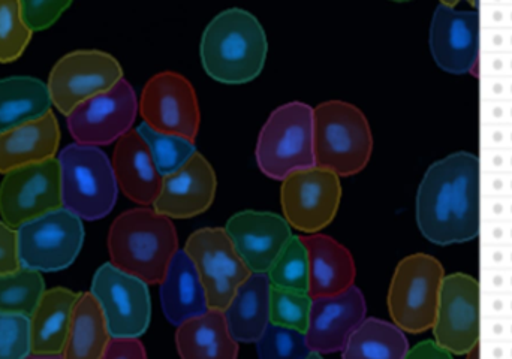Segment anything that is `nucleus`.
Masks as SVG:
<instances>
[{"mask_svg": "<svg viewBox=\"0 0 512 359\" xmlns=\"http://www.w3.org/2000/svg\"><path fill=\"white\" fill-rule=\"evenodd\" d=\"M417 225L438 246L475 240L481 231V164L457 152L430 165L417 192Z\"/></svg>", "mask_w": 512, "mask_h": 359, "instance_id": "obj_1", "label": "nucleus"}, {"mask_svg": "<svg viewBox=\"0 0 512 359\" xmlns=\"http://www.w3.org/2000/svg\"><path fill=\"white\" fill-rule=\"evenodd\" d=\"M268 41L252 12L230 8L219 12L204 29L200 56L204 71L216 83L243 86L264 71Z\"/></svg>", "mask_w": 512, "mask_h": 359, "instance_id": "obj_2", "label": "nucleus"}, {"mask_svg": "<svg viewBox=\"0 0 512 359\" xmlns=\"http://www.w3.org/2000/svg\"><path fill=\"white\" fill-rule=\"evenodd\" d=\"M108 255L114 267L159 285L179 252V235L170 217L153 207L125 211L111 223Z\"/></svg>", "mask_w": 512, "mask_h": 359, "instance_id": "obj_3", "label": "nucleus"}, {"mask_svg": "<svg viewBox=\"0 0 512 359\" xmlns=\"http://www.w3.org/2000/svg\"><path fill=\"white\" fill-rule=\"evenodd\" d=\"M316 167L342 177L357 176L372 158L373 135L360 108L327 101L313 108Z\"/></svg>", "mask_w": 512, "mask_h": 359, "instance_id": "obj_4", "label": "nucleus"}, {"mask_svg": "<svg viewBox=\"0 0 512 359\" xmlns=\"http://www.w3.org/2000/svg\"><path fill=\"white\" fill-rule=\"evenodd\" d=\"M255 161L261 173L274 181L316 167L313 107L298 101L277 107L259 131Z\"/></svg>", "mask_w": 512, "mask_h": 359, "instance_id": "obj_5", "label": "nucleus"}, {"mask_svg": "<svg viewBox=\"0 0 512 359\" xmlns=\"http://www.w3.org/2000/svg\"><path fill=\"white\" fill-rule=\"evenodd\" d=\"M63 207L80 219H104L116 207L119 186L110 158L99 147L69 144L57 156Z\"/></svg>", "mask_w": 512, "mask_h": 359, "instance_id": "obj_6", "label": "nucleus"}, {"mask_svg": "<svg viewBox=\"0 0 512 359\" xmlns=\"http://www.w3.org/2000/svg\"><path fill=\"white\" fill-rule=\"evenodd\" d=\"M445 271L426 253L406 256L397 264L388 289V312L406 333L421 334L435 325Z\"/></svg>", "mask_w": 512, "mask_h": 359, "instance_id": "obj_7", "label": "nucleus"}, {"mask_svg": "<svg viewBox=\"0 0 512 359\" xmlns=\"http://www.w3.org/2000/svg\"><path fill=\"white\" fill-rule=\"evenodd\" d=\"M83 219L62 207L17 228L21 265L56 273L74 264L84 244Z\"/></svg>", "mask_w": 512, "mask_h": 359, "instance_id": "obj_8", "label": "nucleus"}, {"mask_svg": "<svg viewBox=\"0 0 512 359\" xmlns=\"http://www.w3.org/2000/svg\"><path fill=\"white\" fill-rule=\"evenodd\" d=\"M185 252L197 267L210 309H227L252 271L237 252L225 228H203L186 241Z\"/></svg>", "mask_w": 512, "mask_h": 359, "instance_id": "obj_9", "label": "nucleus"}, {"mask_svg": "<svg viewBox=\"0 0 512 359\" xmlns=\"http://www.w3.org/2000/svg\"><path fill=\"white\" fill-rule=\"evenodd\" d=\"M90 292L104 312L111 337H141L152 321L149 285L105 262L96 270Z\"/></svg>", "mask_w": 512, "mask_h": 359, "instance_id": "obj_10", "label": "nucleus"}, {"mask_svg": "<svg viewBox=\"0 0 512 359\" xmlns=\"http://www.w3.org/2000/svg\"><path fill=\"white\" fill-rule=\"evenodd\" d=\"M119 60L105 51L77 50L57 60L47 87L54 107L68 116L81 102L107 92L123 80Z\"/></svg>", "mask_w": 512, "mask_h": 359, "instance_id": "obj_11", "label": "nucleus"}, {"mask_svg": "<svg viewBox=\"0 0 512 359\" xmlns=\"http://www.w3.org/2000/svg\"><path fill=\"white\" fill-rule=\"evenodd\" d=\"M138 113L137 93L123 78L107 92L81 102L66 116V126L81 146H110L132 131Z\"/></svg>", "mask_w": 512, "mask_h": 359, "instance_id": "obj_12", "label": "nucleus"}, {"mask_svg": "<svg viewBox=\"0 0 512 359\" xmlns=\"http://www.w3.org/2000/svg\"><path fill=\"white\" fill-rule=\"evenodd\" d=\"M138 105L143 122L156 132L197 140L200 102L191 81L179 72L153 75L144 86Z\"/></svg>", "mask_w": 512, "mask_h": 359, "instance_id": "obj_13", "label": "nucleus"}, {"mask_svg": "<svg viewBox=\"0 0 512 359\" xmlns=\"http://www.w3.org/2000/svg\"><path fill=\"white\" fill-rule=\"evenodd\" d=\"M280 183L283 217L291 228L318 234L336 219L342 201V183L337 174L313 167L292 173Z\"/></svg>", "mask_w": 512, "mask_h": 359, "instance_id": "obj_14", "label": "nucleus"}, {"mask_svg": "<svg viewBox=\"0 0 512 359\" xmlns=\"http://www.w3.org/2000/svg\"><path fill=\"white\" fill-rule=\"evenodd\" d=\"M62 207L57 158L9 171L0 183V216L12 228Z\"/></svg>", "mask_w": 512, "mask_h": 359, "instance_id": "obj_15", "label": "nucleus"}, {"mask_svg": "<svg viewBox=\"0 0 512 359\" xmlns=\"http://www.w3.org/2000/svg\"><path fill=\"white\" fill-rule=\"evenodd\" d=\"M480 283L468 274L445 276L433 325L436 345L448 354H469L480 342Z\"/></svg>", "mask_w": 512, "mask_h": 359, "instance_id": "obj_16", "label": "nucleus"}, {"mask_svg": "<svg viewBox=\"0 0 512 359\" xmlns=\"http://www.w3.org/2000/svg\"><path fill=\"white\" fill-rule=\"evenodd\" d=\"M480 35V12L439 3L429 30L430 53L436 65L448 74H472L480 59Z\"/></svg>", "mask_w": 512, "mask_h": 359, "instance_id": "obj_17", "label": "nucleus"}, {"mask_svg": "<svg viewBox=\"0 0 512 359\" xmlns=\"http://www.w3.org/2000/svg\"><path fill=\"white\" fill-rule=\"evenodd\" d=\"M366 315V298L355 285L340 294L313 298L306 330L310 349L318 357L342 352Z\"/></svg>", "mask_w": 512, "mask_h": 359, "instance_id": "obj_18", "label": "nucleus"}, {"mask_svg": "<svg viewBox=\"0 0 512 359\" xmlns=\"http://www.w3.org/2000/svg\"><path fill=\"white\" fill-rule=\"evenodd\" d=\"M225 231L252 273L267 274L286 241L292 237L288 220L270 211H240L231 216Z\"/></svg>", "mask_w": 512, "mask_h": 359, "instance_id": "obj_19", "label": "nucleus"}, {"mask_svg": "<svg viewBox=\"0 0 512 359\" xmlns=\"http://www.w3.org/2000/svg\"><path fill=\"white\" fill-rule=\"evenodd\" d=\"M218 180L212 164L195 153L179 171L164 177L153 208L174 219H192L206 213L216 198Z\"/></svg>", "mask_w": 512, "mask_h": 359, "instance_id": "obj_20", "label": "nucleus"}, {"mask_svg": "<svg viewBox=\"0 0 512 359\" xmlns=\"http://www.w3.org/2000/svg\"><path fill=\"white\" fill-rule=\"evenodd\" d=\"M111 164L117 186L126 198L141 207H153L164 177L159 174L149 146L137 129L117 141Z\"/></svg>", "mask_w": 512, "mask_h": 359, "instance_id": "obj_21", "label": "nucleus"}, {"mask_svg": "<svg viewBox=\"0 0 512 359\" xmlns=\"http://www.w3.org/2000/svg\"><path fill=\"white\" fill-rule=\"evenodd\" d=\"M77 292L66 288L47 289L29 316L30 357L63 358Z\"/></svg>", "mask_w": 512, "mask_h": 359, "instance_id": "obj_22", "label": "nucleus"}, {"mask_svg": "<svg viewBox=\"0 0 512 359\" xmlns=\"http://www.w3.org/2000/svg\"><path fill=\"white\" fill-rule=\"evenodd\" d=\"M159 298L165 318L174 327L210 309L200 274L185 249L176 253L159 283Z\"/></svg>", "mask_w": 512, "mask_h": 359, "instance_id": "obj_23", "label": "nucleus"}, {"mask_svg": "<svg viewBox=\"0 0 512 359\" xmlns=\"http://www.w3.org/2000/svg\"><path fill=\"white\" fill-rule=\"evenodd\" d=\"M303 238L309 253V294L312 298L336 295L354 286L357 277L354 256L330 235Z\"/></svg>", "mask_w": 512, "mask_h": 359, "instance_id": "obj_24", "label": "nucleus"}, {"mask_svg": "<svg viewBox=\"0 0 512 359\" xmlns=\"http://www.w3.org/2000/svg\"><path fill=\"white\" fill-rule=\"evenodd\" d=\"M60 126L53 111L0 135V174L57 158Z\"/></svg>", "mask_w": 512, "mask_h": 359, "instance_id": "obj_25", "label": "nucleus"}, {"mask_svg": "<svg viewBox=\"0 0 512 359\" xmlns=\"http://www.w3.org/2000/svg\"><path fill=\"white\" fill-rule=\"evenodd\" d=\"M176 348L183 359H236L239 342L228 330L222 310L209 309L177 327Z\"/></svg>", "mask_w": 512, "mask_h": 359, "instance_id": "obj_26", "label": "nucleus"}, {"mask_svg": "<svg viewBox=\"0 0 512 359\" xmlns=\"http://www.w3.org/2000/svg\"><path fill=\"white\" fill-rule=\"evenodd\" d=\"M271 283L265 273H252L224 310L231 336L239 343H255L270 324Z\"/></svg>", "mask_w": 512, "mask_h": 359, "instance_id": "obj_27", "label": "nucleus"}, {"mask_svg": "<svg viewBox=\"0 0 512 359\" xmlns=\"http://www.w3.org/2000/svg\"><path fill=\"white\" fill-rule=\"evenodd\" d=\"M47 83L33 77L0 80V135L51 113Z\"/></svg>", "mask_w": 512, "mask_h": 359, "instance_id": "obj_28", "label": "nucleus"}, {"mask_svg": "<svg viewBox=\"0 0 512 359\" xmlns=\"http://www.w3.org/2000/svg\"><path fill=\"white\" fill-rule=\"evenodd\" d=\"M110 339L104 312L92 292L78 295L63 351L65 359H102Z\"/></svg>", "mask_w": 512, "mask_h": 359, "instance_id": "obj_29", "label": "nucleus"}, {"mask_svg": "<svg viewBox=\"0 0 512 359\" xmlns=\"http://www.w3.org/2000/svg\"><path fill=\"white\" fill-rule=\"evenodd\" d=\"M408 354L405 331L378 318L364 319L340 352L343 359H403Z\"/></svg>", "mask_w": 512, "mask_h": 359, "instance_id": "obj_30", "label": "nucleus"}, {"mask_svg": "<svg viewBox=\"0 0 512 359\" xmlns=\"http://www.w3.org/2000/svg\"><path fill=\"white\" fill-rule=\"evenodd\" d=\"M45 291L41 271L21 265L0 276V312L30 316Z\"/></svg>", "mask_w": 512, "mask_h": 359, "instance_id": "obj_31", "label": "nucleus"}, {"mask_svg": "<svg viewBox=\"0 0 512 359\" xmlns=\"http://www.w3.org/2000/svg\"><path fill=\"white\" fill-rule=\"evenodd\" d=\"M271 286L309 292V253L303 238L292 235L267 271Z\"/></svg>", "mask_w": 512, "mask_h": 359, "instance_id": "obj_32", "label": "nucleus"}, {"mask_svg": "<svg viewBox=\"0 0 512 359\" xmlns=\"http://www.w3.org/2000/svg\"><path fill=\"white\" fill-rule=\"evenodd\" d=\"M137 131L149 146L153 161L162 177L179 171L198 152L195 141L177 135L161 134L144 122L138 125Z\"/></svg>", "mask_w": 512, "mask_h": 359, "instance_id": "obj_33", "label": "nucleus"}, {"mask_svg": "<svg viewBox=\"0 0 512 359\" xmlns=\"http://www.w3.org/2000/svg\"><path fill=\"white\" fill-rule=\"evenodd\" d=\"M256 354L261 359H310L319 358L310 349L306 333L282 325L268 324L255 342Z\"/></svg>", "mask_w": 512, "mask_h": 359, "instance_id": "obj_34", "label": "nucleus"}, {"mask_svg": "<svg viewBox=\"0 0 512 359\" xmlns=\"http://www.w3.org/2000/svg\"><path fill=\"white\" fill-rule=\"evenodd\" d=\"M312 295L307 291L276 288L271 286L270 292V322L282 327L306 333L309 325Z\"/></svg>", "mask_w": 512, "mask_h": 359, "instance_id": "obj_35", "label": "nucleus"}, {"mask_svg": "<svg viewBox=\"0 0 512 359\" xmlns=\"http://www.w3.org/2000/svg\"><path fill=\"white\" fill-rule=\"evenodd\" d=\"M20 14V0H0V63H14L32 41Z\"/></svg>", "mask_w": 512, "mask_h": 359, "instance_id": "obj_36", "label": "nucleus"}, {"mask_svg": "<svg viewBox=\"0 0 512 359\" xmlns=\"http://www.w3.org/2000/svg\"><path fill=\"white\" fill-rule=\"evenodd\" d=\"M29 357V316L0 312V359H24Z\"/></svg>", "mask_w": 512, "mask_h": 359, "instance_id": "obj_37", "label": "nucleus"}, {"mask_svg": "<svg viewBox=\"0 0 512 359\" xmlns=\"http://www.w3.org/2000/svg\"><path fill=\"white\" fill-rule=\"evenodd\" d=\"M71 5L69 0H20V14L30 32H41L53 26Z\"/></svg>", "mask_w": 512, "mask_h": 359, "instance_id": "obj_38", "label": "nucleus"}, {"mask_svg": "<svg viewBox=\"0 0 512 359\" xmlns=\"http://www.w3.org/2000/svg\"><path fill=\"white\" fill-rule=\"evenodd\" d=\"M21 267L17 229L0 220V276Z\"/></svg>", "mask_w": 512, "mask_h": 359, "instance_id": "obj_39", "label": "nucleus"}, {"mask_svg": "<svg viewBox=\"0 0 512 359\" xmlns=\"http://www.w3.org/2000/svg\"><path fill=\"white\" fill-rule=\"evenodd\" d=\"M147 352L140 337H111L102 359H146Z\"/></svg>", "mask_w": 512, "mask_h": 359, "instance_id": "obj_40", "label": "nucleus"}]
</instances>
